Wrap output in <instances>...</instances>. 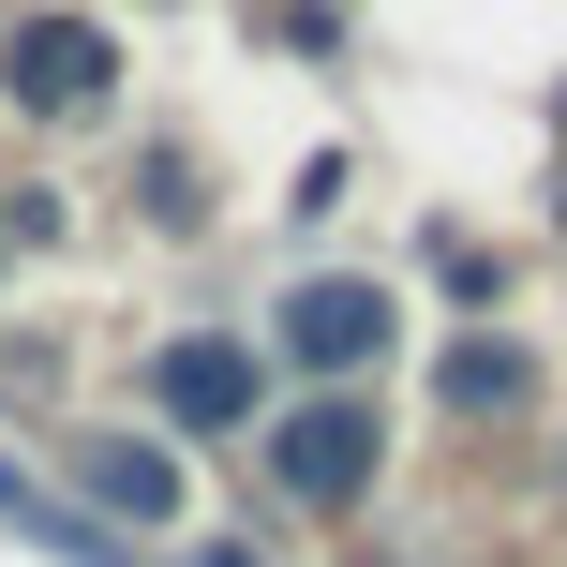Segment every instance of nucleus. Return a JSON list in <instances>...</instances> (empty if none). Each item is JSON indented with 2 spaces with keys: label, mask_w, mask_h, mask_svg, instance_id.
Segmentation results:
<instances>
[{
  "label": "nucleus",
  "mask_w": 567,
  "mask_h": 567,
  "mask_svg": "<svg viewBox=\"0 0 567 567\" xmlns=\"http://www.w3.org/2000/svg\"><path fill=\"white\" fill-rule=\"evenodd\" d=\"M195 567H255V538H195Z\"/></svg>",
  "instance_id": "nucleus-8"
},
{
  "label": "nucleus",
  "mask_w": 567,
  "mask_h": 567,
  "mask_svg": "<svg viewBox=\"0 0 567 567\" xmlns=\"http://www.w3.org/2000/svg\"><path fill=\"white\" fill-rule=\"evenodd\" d=\"M255 449H269L284 508H359V493L389 478V419H373L359 389H313V403H284V419L255 433Z\"/></svg>",
  "instance_id": "nucleus-1"
},
{
  "label": "nucleus",
  "mask_w": 567,
  "mask_h": 567,
  "mask_svg": "<svg viewBox=\"0 0 567 567\" xmlns=\"http://www.w3.org/2000/svg\"><path fill=\"white\" fill-rule=\"evenodd\" d=\"M150 389H165L179 433H255V419H269V359H255L239 329H179L165 359H150Z\"/></svg>",
  "instance_id": "nucleus-2"
},
{
  "label": "nucleus",
  "mask_w": 567,
  "mask_h": 567,
  "mask_svg": "<svg viewBox=\"0 0 567 567\" xmlns=\"http://www.w3.org/2000/svg\"><path fill=\"white\" fill-rule=\"evenodd\" d=\"M105 75H120V45H105L90 16H30L16 45H0V90H16L30 120H90V105H105Z\"/></svg>",
  "instance_id": "nucleus-3"
},
{
  "label": "nucleus",
  "mask_w": 567,
  "mask_h": 567,
  "mask_svg": "<svg viewBox=\"0 0 567 567\" xmlns=\"http://www.w3.org/2000/svg\"><path fill=\"white\" fill-rule=\"evenodd\" d=\"M389 284H359V269H329V284H284V359L299 373H359V359H389Z\"/></svg>",
  "instance_id": "nucleus-4"
},
{
  "label": "nucleus",
  "mask_w": 567,
  "mask_h": 567,
  "mask_svg": "<svg viewBox=\"0 0 567 567\" xmlns=\"http://www.w3.org/2000/svg\"><path fill=\"white\" fill-rule=\"evenodd\" d=\"M0 523H16L30 553H60V567H135L105 538V508H75V493H45V478H16V463H0Z\"/></svg>",
  "instance_id": "nucleus-7"
},
{
  "label": "nucleus",
  "mask_w": 567,
  "mask_h": 567,
  "mask_svg": "<svg viewBox=\"0 0 567 567\" xmlns=\"http://www.w3.org/2000/svg\"><path fill=\"white\" fill-rule=\"evenodd\" d=\"M433 403H449V419H523V403H538V359H523L508 329H463L449 359H433Z\"/></svg>",
  "instance_id": "nucleus-6"
},
{
  "label": "nucleus",
  "mask_w": 567,
  "mask_h": 567,
  "mask_svg": "<svg viewBox=\"0 0 567 567\" xmlns=\"http://www.w3.org/2000/svg\"><path fill=\"white\" fill-rule=\"evenodd\" d=\"M75 493L105 523H179V449H150V433H75Z\"/></svg>",
  "instance_id": "nucleus-5"
}]
</instances>
